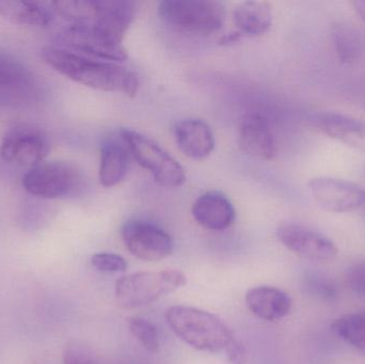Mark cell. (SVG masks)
Masks as SVG:
<instances>
[{
	"label": "cell",
	"mask_w": 365,
	"mask_h": 364,
	"mask_svg": "<svg viewBox=\"0 0 365 364\" xmlns=\"http://www.w3.org/2000/svg\"><path fill=\"white\" fill-rule=\"evenodd\" d=\"M42 57L53 70L86 87L120 92L130 98L138 92V76L121 63L86 57L59 46L44 47Z\"/></svg>",
	"instance_id": "cell-1"
},
{
	"label": "cell",
	"mask_w": 365,
	"mask_h": 364,
	"mask_svg": "<svg viewBox=\"0 0 365 364\" xmlns=\"http://www.w3.org/2000/svg\"><path fill=\"white\" fill-rule=\"evenodd\" d=\"M171 331L187 345L199 352H225L235 338L218 316L188 306H173L165 313Z\"/></svg>",
	"instance_id": "cell-2"
},
{
	"label": "cell",
	"mask_w": 365,
	"mask_h": 364,
	"mask_svg": "<svg viewBox=\"0 0 365 364\" xmlns=\"http://www.w3.org/2000/svg\"><path fill=\"white\" fill-rule=\"evenodd\" d=\"M186 284V275L178 269L137 271L117 280L115 301L123 309H138L184 288Z\"/></svg>",
	"instance_id": "cell-3"
},
{
	"label": "cell",
	"mask_w": 365,
	"mask_h": 364,
	"mask_svg": "<svg viewBox=\"0 0 365 364\" xmlns=\"http://www.w3.org/2000/svg\"><path fill=\"white\" fill-rule=\"evenodd\" d=\"M158 15L177 31L210 36L225 25V6L212 0H166L160 2Z\"/></svg>",
	"instance_id": "cell-4"
},
{
	"label": "cell",
	"mask_w": 365,
	"mask_h": 364,
	"mask_svg": "<svg viewBox=\"0 0 365 364\" xmlns=\"http://www.w3.org/2000/svg\"><path fill=\"white\" fill-rule=\"evenodd\" d=\"M120 136L133 158L151 173L156 183L169 188L180 187L185 183L186 175L181 165L150 137L128 128L121 130Z\"/></svg>",
	"instance_id": "cell-5"
},
{
	"label": "cell",
	"mask_w": 365,
	"mask_h": 364,
	"mask_svg": "<svg viewBox=\"0 0 365 364\" xmlns=\"http://www.w3.org/2000/svg\"><path fill=\"white\" fill-rule=\"evenodd\" d=\"M83 186L81 171L68 162H41L23 177V187L28 194L51 200L76 196Z\"/></svg>",
	"instance_id": "cell-6"
},
{
	"label": "cell",
	"mask_w": 365,
	"mask_h": 364,
	"mask_svg": "<svg viewBox=\"0 0 365 364\" xmlns=\"http://www.w3.org/2000/svg\"><path fill=\"white\" fill-rule=\"evenodd\" d=\"M51 151L48 137L31 126L11 128L2 138L0 156L9 164L19 167L38 166Z\"/></svg>",
	"instance_id": "cell-7"
},
{
	"label": "cell",
	"mask_w": 365,
	"mask_h": 364,
	"mask_svg": "<svg viewBox=\"0 0 365 364\" xmlns=\"http://www.w3.org/2000/svg\"><path fill=\"white\" fill-rule=\"evenodd\" d=\"M122 239L128 251L141 261L158 262L171 256L175 249L173 237L160 227L143 220L126 222Z\"/></svg>",
	"instance_id": "cell-8"
},
{
	"label": "cell",
	"mask_w": 365,
	"mask_h": 364,
	"mask_svg": "<svg viewBox=\"0 0 365 364\" xmlns=\"http://www.w3.org/2000/svg\"><path fill=\"white\" fill-rule=\"evenodd\" d=\"M315 202L332 213H349L365 205V189L362 186L346 180L319 177L308 184Z\"/></svg>",
	"instance_id": "cell-9"
},
{
	"label": "cell",
	"mask_w": 365,
	"mask_h": 364,
	"mask_svg": "<svg viewBox=\"0 0 365 364\" xmlns=\"http://www.w3.org/2000/svg\"><path fill=\"white\" fill-rule=\"evenodd\" d=\"M136 14V4L126 0H94V12L87 27L100 40L122 45L124 36Z\"/></svg>",
	"instance_id": "cell-10"
},
{
	"label": "cell",
	"mask_w": 365,
	"mask_h": 364,
	"mask_svg": "<svg viewBox=\"0 0 365 364\" xmlns=\"http://www.w3.org/2000/svg\"><path fill=\"white\" fill-rule=\"evenodd\" d=\"M277 237L287 249L306 260L326 263L338 256V247L331 239L300 224H283Z\"/></svg>",
	"instance_id": "cell-11"
},
{
	"label": "cell",
	"mask_w": 365,
	"mask_h": 364,
	"mask_svg": "<svg viewBox=\"0 0 365 364\" xmlns=\"http://www.w3.org/2000/svg\"><path fill=\"white\" fill-rule=\"evenodd\" d=\"M60 42L61 48L102 61L121 63L128 58L123 45H111L100 40L87 26L71 25L61 34Z\"/></svg>",
	"instance_id": "cell-12"
},
{
	"label": "cell",
	"mask_w": 365,
	"mask_h": 364,
	"mask_svg": "<svg viewBox=\"0 0 365 364\" xmlns=\"http://www.w3.org/2000/svg\"><path fill=\"white\" fill-rule=\"evenodd\" d=\"M311 125L326 136L365 153V122L351 115L336 113H319L311 115Z\"/></svg>",
	"instance_id": "cell-13"
},
{
	"label": "cell",
	"mask_w": 365,
	"mask_h": 364,
	"mask_svg": "<svg viewBox=\"0 0 365 364\" xmlns=\"http://www.w3.org/2000/svg\"><path fill=\"white\" fill-rule=\"evenodd\" d=\"M245 301L249 311L265 322H276L287 318L293 307V301L287 293L269 286L250 288Z\"/></svg>",
	"instance_id": "cell-14"
},
{
	"label": "cell",
	"mask_w": 365,
	"mask_h": 364,
	"mask_svg": "<svg viewBox=\"0 0 365 364\" xmlns=\"http://www.w3.org/2000/svg\"><path fill=\"white\" fill-rule=\"evenodd\" d=\"M195 222L206 230L223 231L235 220V209L227 196L219 192L201 194L191 209Z\"/></svg>",
	"instance_id": "cell-15"
},
{
	"label": "cell",
	"mask_w": 365,
	"mask_h": 364,
	"mask_svg": "<svg viewBox=\"0 0 365 364\" xmlns=\"http://www.w3.org/2000/svg\"><path fill=\"white\" fill-rule=\"evenodd\" d=\"M173 134L178 147L187 157L204 160L214 151V132L203 120H181L175 123Z\"/></svg>",
	"instance_id": "cell-16"
},
{
	"label": "cell",
	"mask_w": 365,
	"mask_h": 364,
	"mask_svg": "<svg viewBox=\"0 0 365 364\" xmlns=\"http://www.w3.org/2000/svg\"><path fill=\"white\" fill-rule=\"evenodd\" d=\"M240 147L245 153L270 160L277 155V145L267 120L261 115H250L245 118L238 135Z\"/></svg>",
	"instance_id": "cell-17"
},
{
	"label": "cell",
	"mask_w": 365,
	"mask_h": 364,
	"mask_svg": "<svg viewBox=\"0 0 365 364\" xmlns=\"http://www.w3.org/2000/svg\"><path fill=\"white\" fill-rule=\"evenodd\" d=\"M130 149L123 139H107L101 147L100 177L104 187H113L121 183L130 168Z\"/></svg>",
	"instance_id": "cell-18"
},
{
	"label": "cell",
	"mask_w": 365,
	"mask_h": 364,
	"mask_svg": "<svg viewBox=\"0 0 365 364\" xmlns=\"http://www.w3.org/2000/svg\"><path fill=\"white\" fill-rule=\"evenodd\" d=\"M0 15L17 25L47 27L55 21L56 12L51 4L21 0H0Z\"/></svg>",
	"instance_id": "cell-19"
},
{
	"label": "cell",
	"mask_w": 365,
	"mask_h": 364,
	"mask_svg": "<svg viewBox=\"0 0 365 364\" xmlns=\"http://www.w3.org/2000/svg\"><path fill=\"white\" fill-rule=\"evenodd\" d=\"M233 21L240 33L263 36L272 27V6L265 1L242 2L234 9Z\"/></svg>",
	"instance_id": "cell-20"
},
{
	"label": "cell",
	"mask_w": 365,
	"mask_h": 364,
	"mask_svg": "<svg viewBox=\"0 0 365 364\" xmlns=\"http://www.w3.org/2000/svg\"><path fill=\"white\" fill-rule=\"evenodd\" d=\"M331 331L339 339L365 356V310L336 318L331 324Z\"/></svg>",
	"instance_id": "cell-21"
},
{
	"label": "cell",
	"mask_w": 365,
	"mask_h": 364,
	"mask_svg": "<svg viewBox=\"0 0 365 364\" xmlns=\"http://www.w3.org/2000/svg\"><path fill=\"white\" fill-rule=\"evenodd\" d=\"M331 40L339 61L353 64L362 53V41L359 33L349 26L336 25L332 28Z\"/></svg>",
	"instance_id": "cell-22"
},
{
	"label": "cell",
	"mask_w": 365,
	"mask_h": 364,
	"mask_svg": "<svg viewBox=\"0 0 365 364\" xmlns=\"http://www.w3.org/2000/svg\"><path fill=\"white\" fill-rule=\"evenodd\" d=\"M128 327L135 339L150 353H156L160 350V336L153 323L140 316H132L128 318Z\"/></svg>",
	"instance_id": "cell-23"
},
{
	"label": "cell",
	"mask_w": 365,
	"mask_h": 364,
	"mask_svg": "<svg viewBox=\"0 0 365 364\" xmlns=\"http://www.w3.org/2000/svg\"><path fill=\"white\" fill-rule=\"evenodd\" d=\"M27 77V68L19 59L0 51V87L21 85Z\"/></svg>",
	"instance_id": "cell-24"
},
{
	"label": "cell",
	"mask_w": 365,
	"mask_h": 364,
	"mask_svg": "<svg viewBox=\"0 0 365 364\" xmlns=\"http://www.w3.org/2000/svg\"><path fill=\"white\" fill-rule=\"evenodd\" d=\"M307 288L309 292L322 301H334L338 297V288L336 284L329 278L322 275H312L307 279Z\"/></svg>",
	"instance_id": "cell-25"
},
{
	"label": "cell",
	"mask_w": 365,
	"mask_h": 364,
	"mask_svg": "<svg viewBox=\"0 0 365 364\" xmlns=\"http://www.w3.org/2000/svg\"><path fill=\"white\" fill-rule=\"evenodd\" d=\"M91 264L103 273H123L128 269V263L119 254L102 252L92 256Z\"/></svg>",
	"instance_id": "cell-26"
},
{
	"label": "cell",
	"mask_w": 365,
	"mask_h": 364,
	"mask_svg": "<svg viewBox=\"0 0 365 364\" xmlns=\"http://www.w3.org/2000/svg\"><path fill=\"white\" fill-rule=\"evenodd\" d=\"M346 284L353 293L365 298V261L354 263L349 267Z\"/></svg>",
	"instance_id": "cell-27"
},
{
	"label": "cell",
	"mask_w": 365,
	"mask_h": 364,
	"mask_svg": "<svg viewBox=\"0 0 365 364\" xmlns=\"http://www.w3.org/2000/svg\"><path fill=\"white\" fill-rule=\"evenodd\" d=\"M227 360L231 364H246L248 354H247L246 346L242 341L234 338L225 350Z\"/></svg>",
	"instance_id": "cell-28"
},
{
	"label": "cell",
	"mask_w": 365,
	"mask_h": 364,
	"mask_svg": "<svg viewBox=\"0 0 365 364\" xmlns=\"http://www.w3.org/2000/svg\"><path fill=\"white\" fill-rule=\"evenodd\" d=\"M64 364H93V361L81 348L71 346L64 354Z\"/></svg>",
	"instance_id": "cell-29"
},
{
	"label": "cell",
	"mask_w": 365,
	"mask_h": 364,
	"mask_svg": "<svg viewBox=\"0 0 365 364\" xmlns=\"http://www.w3.org/2000/svg\"><path fill=\"white\" fill-rule=\"evenodd\" d=\"M351 6H353L356 14L365 23V0H355L351 2Z\"/></svg>",
	"instance_id": "cell-30"
},
{
	"label": "cell",
	"mask_w": 365,
	"mask_h": 364,
	"mask_svg": "<svg viewBox=\"0 0 365 364\" xmlns=\"http://www.w3.org/2000/svg\"><path fill=\"white\" fill-rule=\"evenodd\" d=\"M242 36V34L240 32H233V33H229L223 36L220 40V43L221 44H230V43L237 42Z\"/></svg>",
	"instance_id": "cell-31"
}]
</instances>
